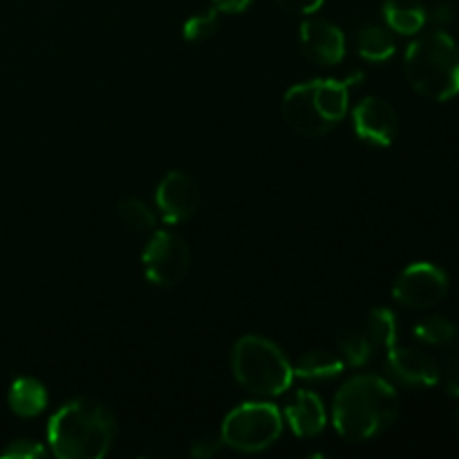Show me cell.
<instances>
[{
	"instance_id": "obj_13",
	"label": "cell",
	"mask_w": 459,
	"mask_h": 459,
	"mask_svg": "<svg viewBox=\"0 0 459 459\" xmlns=\"http://www.w3.org/2000/svg\"><path fill=\"white\" fill-rule=\"evenodd\" d=\"M285 420L290 424V429L294 430L296 437H316L318 433H323V429L327 424L325 406H323L321 397L314 394L312 390H300L287 403Z\"/></svg>"
},
{
	"instance_id": "obj_10",
	"label": "cell",
	"mask_w": 459,
	"mask_h": 459,
	"mask_svg": "<svg viewBox=\"0 0 459 459\" xmlns=\"http://www.w3.org/2000/svg\"><path fill=\"white\" fill-rule=\"evenodd\" d=\"M354 133L372 146L385 148L394 142L399 117L394 108L381 97H366L352 112Z\"/></svg>"
},
{
	"instance_id": "obj_8",
	"label": "cell",
	"mask_w": 459,
	"mask_h": 459,
	"mask_svg": "<svg viewBox=\"0 0 459 459\" xmlns=\"http://www.w3.org/2000/svg\"><path fill=\"white\" fill-rule=\"evenodd\" d=\"M448 294V276L433 263H415L403 269L393 285L397 303L412 309H429L442 303Z\"/></svg>"
},
{
	"instance_id": "obj_17",
	"label": "cell",
	"mask_w": 459,
	"mask_h": 459,
	"mask_svg": "<svg viewBox=\"0 0 459 459\" xmlns=\"http://www.w3.org/2000/svg\"><path fill=\"white\" fill-rule=\"evenodd\" d=\"M359 54L370 63H384L394 54V39L385 27L366 25L357 36Z\"/></svg>"
},
{
	"instance_id": "obj_11",
	"label": "cell",
	"mask_w": 459,
	"mask_h": 459,
	"mask_svg": "<svg viewBox=\"0 0 459 459\" xmlns=\"http://www.w3.org/2000/svg\"><path fill=\"white\" fill-rule=\"evenodd\" d=\"M300 49L318 65H336L345 56V34L325 18H307L300 25Z\"/></svg>"
},
{
	"instance_id": "obj_27",
	"label": "cell",
	"mask_w": 459,
	"mask_h": 459,
	"mask_svg": "<svg viewBox=\"0 0 459 459\" xmlns=\"http://www.w3.org/2000/svg\"><path fill=\"white\" fill-rule=\"evenodd\" d=\"M430 18H433V21L437 22L439 27L448 25V22L455 21V7H453L451 3H437L433 7V13H430Z\"/></svg>"
},
{
	"instance_id": "obj_4",
	"label": "cell",
	"mask_w": 459,
	"mask_h": 459,
	"mask_svg": "<svg viewBox=\"0 0 459 459\" xmlns=\"http://www.w3.org/2000/svg\"><path fill=\"white\" fill-rule=\"evenodd\" d=\"M408 83L426 99L448 101L459 94V45L446 31H430L406 49Z\"/></svg>"
},
{
	"instance_id": "obj_20",
	"label": "cell",
	"mask_w": 459,
	"mask_h": 459,
	"mask_svg": "<svg viewBox=\"0 0 459 459\" xmlns=\"http://www.w3.org/2000/svg\"><path fill=\"white\" fill-rule=\"evenodd\" d=\"M339 350L341 354H343V361L354 368L366 366V363L372 359V354H375V345H372V341L368 339L363 327L361 330H350L345 332V334H341Z\"/></svg>"
},
{
	"instance_id": "obj_12",
	"label": "cell",
	"mask_w": 459,
	"mask_h": 459,
	"mask_svg": "<svg viewBox=\"0 0 459 459\" xmlns=\"http://www.w3.org/2000/svg\"><path fill=\"white\" fill-rule=\"evenodd\" d=\"M388 368L402 384L415 388H430L442 379L439 363L430 354L415 348H399L397 343L388 350Z\"/></svg>"
},
{
	"instance_id": "obj_23",
	"label": "cell",
	"mask_w": 459,
	"mask_h": 459,
	"mask_svg": "<svg viewBox=\"0 0 459 459\" xmlns=\"http://www.w3.org/2000/svg\"><path fill=\"white\" fill-rule=\"evenodd\" d=\"M446 348V359H444V366H439V372H442L444 385H446L448 393L459 397V336Z\"/></svg>"
},
{
	"instance_id": "obj_16",
	"label": "cell",
	"mask_w": 459,
	"mask_h": 459,
	"mask_svg": "<svg viewBox=\"0 0 459 459\" xmlns=\"http://www.w3.org/2000/svg\"><path fill=\"white\" fill-rule=\"evenodd\" d=\"M291 368H294V377L309 381H321L341 375L345 368V361L336 357V354L327 352V350H312V352L303 354Z\"/></svg>"
},
{
	"instance_id": "obj_1",
	"label": "cell",
	"mask_w": 459,
	"mask_h": 459,
	"mask_svg": "<svg viewBox=\"0 0 459 459\" xmlns=\"http://www.w3.org/2000/svg\"><path fill=\"white\" fill-rule=\"evenodd\" d=\"M49 448L61 459H101L117 437V420L106 403L79 397L58 408L48 426Z\"/></svg>"
},
{
	"instance_id": "obj_21",
	"label": "cell",
	"mask_w": 459,
	"mask_h": 459,
	"mask_svg": "<svg viewBox=\"0 0 459 459\" xmlns=\"http://www.w3.org/2000/svg\"><path fill=\"white\" fill-rule=\"evenodd\" d=\"M119 218L128 231L139 233V236L151 233L155 229V213L142 200H134V197L119 202Z\"/></svg>"
},
{
	"instance_id": "obj_19",
	"label": "cell",
	"mask_w": 459,
	"mask_h": 459,
	"mask_svg": "<svg viewBox=\"0 0 459 459\" xmlns=\"http://www.w3.org/2000/svg\"><path fill=\"white\" fill-rule=\"evenodd\" d=\"M415 336L421 343L437 345V348H446L448 343L459 336L457 325L453 321H448L446 316H429L424 321H420L415 325Z\"/></svg>"
},
{
	"instance_id": "obj_18",
	"label": "cell",
	"mask_w": 459,
	"mask_h": 459,
	"mask_svg": "<svg viewBox=\"0 0 459 459\" xmlns=\"http://www.w3.org/2000/svg\"><path fill=\"white\" fill-rule=\"evenodd\" d=\"M363 332L372 341L375 350H390L397 343V318L390 309L377 307L368 314Z\"/></svg>"
},
{
	"instance_id": "obj_15",
	"label": "cell",
	"mask_w": 459,
	"mask_h": 459,
	"mask_svg": "<svg viewBox=\"0 0 459 459\" xmlns=\"http://www.w3.org/2000/svg\"><path fill=\"white\" fill-rule=\"evenodd\" d=\"M7 402L12 412H16L18 417H30L40 415L48 406V390L40 384L39 379H31V377H21L12 384L7 394Z\"/></svg>"
},
{
	"instance_id": "obj_26",
	"label": "cell",
	"mask_w": 459,
	"mask_h": 459,
	"mask_svg": "<svg viewBox=\"0 0 459 459\" xmlns=\"http://www.w3.org/2000/svg\"><path fill=\"white\" fill-rule=\"evenodd\" d=\"M282 9L291 13H303V16H309V13L318 12L323 4V0H276Z\"/></svg>"
},
{
	"instance_id": "obj_14",
	"label": "cell",
	"mask_w": 459,
	"mask_h": 459,
	"mask_svg": "<svg viewBox=\"0 0 459 459\" xmlns=\"http://www.w3.org/2000/svg\"><path fill=\"white\" fill-rule=\"evenodd\" d=\"M384 18L393 31L412 36L424 30L426 21H429V12L421 4V0H385Z\"/></svg>"
},
{
	"instance_id": "obj_25",
	"label": "cell",
	"mask_w": 459,
	"mask_h": 459,
	"mask_svg": "<svg viewBox=\"0 0 459 459\" xmlns=\"http://www.w3.org/2000/svg\"><path fill=\"white\" fill-rule=\"evenodd\" d=\"M222 446H224V442H222V437H220V435H218V437H211V435H206V437L193 442L191 455L202 457V459L213 457V455H218L220 448H222Z\"/></svg>"
},
{
	"instance_id": "obj_2",
	"label": "cell",
	"mask_w": 459,
	"mask_h": 459,
	"mask_svg": "<svg viewBox=\"0 0 459 459\" xmlns=\"http://www.w3.org/2000/svg\"><path fill=\"white\" fill-rule=\"evenodd\" d=\"M399 415V394L388 381L375 375L352 377L336 393L332 420L348 442H366L384 433Z\"/></svg>"
},
{
	"instance_id": "obj_22",
	"label": "cell",
	"mask_w": 459,
	"mask_h": 459,
	"mask_svg": "<svg viewBox=\"0 0 459 459\" xmlns=\"http://www.w3.org/2000/svg\"><path fill=\"white\" fill-rule=\"evenodd\" d=\"M220 27V12L218 9H209V12L193 16L184 22V40L188 43H202V40L211 39Z\"/></svg>"
},
{
	"instance_id": "obj_24",
	"label": "cell",
	"mask_w": 459,
	"mask_h": 459,
	"mask_svg": "<svg viewBox=\"0 0 459 459\" xmlns=\"http://www.w3.org/2000/svg\"><path fill=\"white\" fill-rule=\"evenodd\" d=\"M45 446L39 442H30V439H16V442L9 444L0 457L3 459H39L45 457Z\"/></svg>"
},
{
	"instance_id": "obj_7",
	"label": "cell",
	"mask_w": 459,
	"mask_h": 459,
	"mask_svg": "<svg viewBox=\"0 0 459 459\" xmlns=\"http://www.w3.org/2000/svg\"><path fill=\"white\" fill-rule=\"evenodd\" d=\"M143 273L157 287H178L191 269V249L175 231H157L142 254Z\"/></svg>"
},
{
	"instance_id": "obj_5",
	"label": "cell",
	"mask_w": 459,
	"mask_h": 459,
	"mask_svg": "<svg viewBox=\"0 0 459 459\" xmlns=\"http://www.w3.org/2000/svg\"><path fill=\"white\" fill-rule=\"evenodd\" d=\"M231 368L238 384L258 397H278L294 381V368L282 350L264 336H242L233 345Z\"/></svg>"
},
{
	"instance_id": "obj_6",
	"label": "cell",
	"mask_w": 459,
	"mask_h": 459,
	"mask_svg": "<svg viewBox=\"0 0 459 459\" xmlns=\"http://www.w3.org/2000/svg\"><path fill=\"white\" fill-rule=\"evenodd\" d=\"M282 433V417L273 403L249 402L224 417L220 437L240 453H260L272 446Z\"/></svg>"
},
{
	"instance_id": "obj_3",
	"label": "cell",
	"mask_w": 459,
	"mask_h": 459,
	"mask_svg": "<svg viewBox=\"0 0 459 459\" xmlns=\"http://www.w3.org/2000/svg\"><path fill=\"white\" fill-rule=\"evenodd\" d=\"M348 81H307L287 90L282 99V117L294 133L303 137H323L348 115Z\"/></svg>"
},
{
	"instance_id": "obj_28",
	"label": "cell",
	"mask_w": 459,
	"mask_h": 459,
	"mask_svg": "<svg viewBox=\"0 0 459 459\" xmlns=\"http://www.w3.org/2000/svg\"><path fill=\"white\" fill-rule=\"evenodd\" d=\"M254 0H213L215 9L222 13H240L245 12Z\"/></svg>"
},
{
	"instance_id": "obj_9",
	"label": "cell",
	"mask_w": 459,
	"mask_h": 459,
	"mask_svg": "<svg viewBox=\"0 0 459 459\" xmlns=\"http://www.w3.org/2000/svg\"><path fill=\"white\" fill-rule=\"evenodd\" d=\"M157 209L166 224H182L200 206V186L191 175L170 170L157 186Z\"/></svg>"
}]
</instances>
